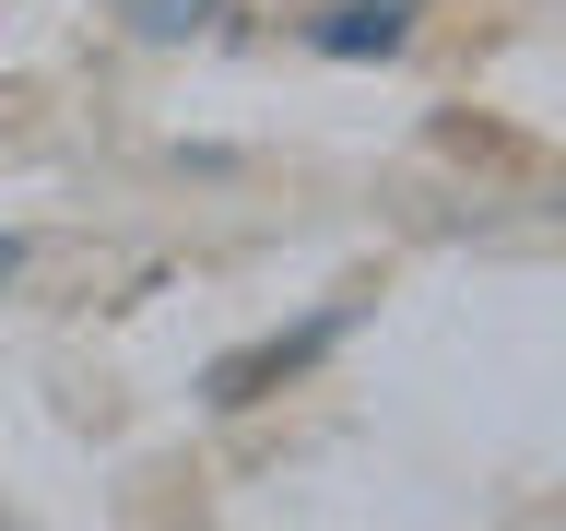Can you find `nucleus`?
I'll use <instances>...</instances> for the list:
<instances>
[{
	"instance_id": "nucleus-1",
	"label": "nucleus",
	"mask_w": 566,
	"mask_h": 531,
	"mask_svg": "<svg viewBox=\"0 0 566 531\" xmlns=\"http://www.w3.org/2000/svg\"><path fill=\"white\" fill-rule=\"evenodd\" d=\"M401 35H413V12H401V0H343V12H331V24H318V48H331V60H366V48H401Z\"/></svg>"
},
{
	"instance_id": "nucleus-2",
	"label": "nucleus",
	"mask_w": 566,
	"mask_h": 531,
	"mask_svg": "<svg viewBox=\"0 0 566 531\" xmlns=\"http://www.w3.org/2000/svg\"><path fill=\"white\" fill-rule=\"evenodd\" d=\"M0 272H12V248H0Z\"/></svg>"
}]
</instances>
